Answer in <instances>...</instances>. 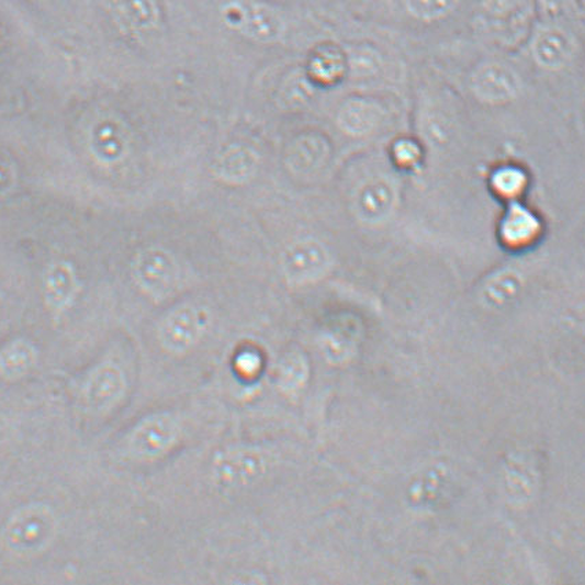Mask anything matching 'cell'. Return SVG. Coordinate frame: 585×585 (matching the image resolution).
<instances>
[{
  "label": "cell",
  "instance_id": "6da1fadb",
  "mask_svg": "<svg viewBox=\"0 0 585 585\" xmlns=\"http://www.w3.org/2000/svg\"><path fill=\"white\" fill-rule=\"evenodd\" d=\"M58 521L50 506L32 502L12 513L0 530V544L19 560H32L50 549Z\"/></svg>",
  "mask_w": 585,
  "mask_h": 585
},
{
  "label": "cell",
  "instance_id": "7a4b0ae2",
  "mask_svg": "<svg viewBox=\"0 0 585 585\" xmlns=\"http://www.w3.org/2000/svg\"><path fill=\"white\" fill-rule=\"evenodd\" d=\"M221 18L227 29L248 40L259 43H274L283 37L284 20L273 9L247 0H232L221 9Z\"/></svg>",
  "mask_w": 585,
  "mask_h": 585
},
{
  "label": "cell",
  "instance_id": "3957f363",
  "mask_svg": "<svg viewBox=\"0 0 585 585\" xmlns=\"http://www.w3.org/2000/svg\"><path fill=\"white\" fill-rule=\"evenodd\" d=\"M180 429L177 420L169 414H156L145 417L130 432L128 452L143 462L159 459L170 451L177 442Z\"/></svg>",
  "mask_w": 585,
  "mask_h": 585
},
{
  "label": "cell",
  "instance_id": "277c9868",
  "mask_svg": "<svg viewBox=\"0 0 585 585\" xmlns=\"http://www.w3.org/2000/svg\"><path fill=\"white\" fill-rule=\"evenodd\" d=\"M132 274L135 284L146 295L161 297L176 284L177 263L165 248H145L135 256Z\"/></svg>",
  "mask_w": 585,
  "mask_h": 585
},
{
  "label": "cell",
  "instance_id": "5b68a950",
  "mask_svg": "<svg viewBox=\"0 0 585 585\" xmlns=\"http://www.w3.org/2000/svg\"><path fill=\"white\" fill-rule=\"evenodd\" d=\"M207 324L209 314L204 308L191 305L177 308L160 324V345L170 353H185L202 338Z\"/></svg>",
  "mask_w": 585,
  "mask_h": 585
},
{
  "label": "cell",
  "instance_id": "8992f818",
  "mask_svg": "<svg viewBox=\"0 0 585 585\" xmlns=\"http://www.w3.org/2000/svg\"><path fill=\"white\" fill-rule=\"evenodd\" d=\"M127 392V378L115 362H104L90 372L81 387V397L95 414L110 412Z\"/></svg>",
  "mask_w": 585,
  "mask_h": 585
},
{
  "label": "cell",
  "instance_id": "52a82bcc",
  "mask_svg": "<svg viewBox=\"0 0 585 585\" xmlns=\"http://www.w3.org/2000/svg\"><path fill=\"white\" fill-rule=\"evenodd\" d=\"M80 281L72 263L58 259L47 265L42 275L43 302L53 317L63 316L74 306Z\"/></svg>",
  "mask_w": 585,
  "mask_h": 585
},
{
  "label": "cell",
  "instance_id": "ba28073f",
  "mask_svg": "<svg viewBox=\"0 0 585 585\" xmlns=\"http://www.w3.org/2000/svg\"><path fill=\"white\" fill-rule=\"evenodd\" d=\"M265 463L261 454L252 449H235L220 454L214 463V475L225 487H246L262 475Z\"/></svg>",
  "mask_w": 585,
  "mask_h": 585
},
{
  "label": "cell",
  "instance_id": "9c48e42d",
  "mask_svg": "<svg viewBox=\"0 0 585 585\" xmlns=\"http://www.w3.org/2000/svg\"><path fill=\"white\" fill-rule=\"evenodd\" d=\"M473 90L481 101L490 104L516 99L519 91V78L511 68L498 63L482 65L473 76Z\"/></svg>",
  "mask_w": 585,
  "mask_h": 585
},
{
  "label": "cell",
  "instance_id": "30bf717a",
  "mask_svg": "<svg viewBox=\"0 0 585 585\" xmlns=\"http://www.w3.org/2000/svg\"><path fill=\"white\" fill-rule=\"evenodd\" d=\"M108 12L113 23L128 35H146L160 23L156 0H108Z\"/></svg>",
  "mask_w": 585,
  "mask_h": 585
},
{
  "label": "cell",
  "instance_id": "8fae6325",
  "mask_svg": "<svg viewBox=\"0 0 585 585\" xmlns=\"http://www.w3.org/2000/svg\"><path fill=\"white\" fill-rule=\"evenodd\" d=\"M329 262L327 249L316 240H302L286 249L283 268L292 281L314 280L325 272Z\"/></svg>",
  "mask_w": 585,
  "mask_h": 585
},
{
  "label": "cell",
  "instance_id": "7c38bea8",
  "mask_svg": "<svg viewBox=\"0 0 585 585\" xmlns=\"http://www.w3.org/2000/svg\"><path fill=\"white\" fill-rule=\"evenodd\" d=\"M40 362V349L26 338H14L0 348V379L19 382L30 375Z\"/></svg>",
  "mask_w": 585,
  "mask_h": 585
},
{
  "label": "cell",
  "instance_id": "4fadbf2b",
  "mask_svg": "<svg viewBox=\"0 0 585 585\" xmlns=\"http://www.w3.org/2000/svg\"><path fill=\"white\" fill-rule=\"evenodd\" d=\"M394 189L387 181L373 180L367 182L357 194V214L370 224L383 221L394 207Z\"/></svg>",
  "mask_w": 585,
  "mask_h": 585
},
{
  "label": "cell",
  "instance_id": "5bb4252c",
  "mask_svg": "<svg viewBox=\"0 0 585 585\" xmlns=\"http://www.w3.org/2000/svg\"><path fill=\"white\" fill-rule=\"evenodd\" d=\"M127 134L116 122H101L91 133L90 148L97 160L115 165L127 151Z\"/></svg>",
  "mask_w": 585,
  "mask_h": 585
},
{
  "label": "cell",
  "instance_id": "9a60e30c",
  "mask_svg": "<svg viewBox=\"0 0 585 585\" xmlns=\"http://www.w3.org/2000/svg\"><path fill=\"white\" fill-rule=\"evenodd\" d=\"M573 43L571 37L560 30H547L536 37L533 56L536 61L545 69H560L572 57Z\"/></svg>",
  "mask_w": 585,
  "mask_h": 585
},
{
  "label": "cell",
  "instance_id": "2e32d148",
  "mask_svg": "<svg viewBox=\"0 0 585 585\" xmlns=\"http://www.w3.org/2000/svg\"><path fill=\"white\" fill-rule=\"evenodd\" d=\"M382 121V110L375 102L351 100L339 111L338 124L345 133L361 137L376 128Z\"/></svg>",
  "mask_w": 585,
  "mask_h": 585
},
{
  "label": "cell",
  "instance_id": "e0dca14e",
  "mask_svg": "<svg viewBox=\"0 0 585 585\" xmlns=\"http://www.w3.org/2000/svg\"><path fill=\"white\" fill-rule=\"evenodd\" d=\"M258 167V156L246 146H230L218 157L215 165L216 175L230 183L249 180Z\"/></svg>",
  "mask_w": 585,
  "mask_h": 585
},
{
  "label": "cell",
  "instance_id": "ac0fdd59",
  "mask_svg": "<svg viewBox=\"0 0 585 585\" xmlns=\"http://www.w3.org/2000/svg\"><path fill=\"white\" fill-rule=\"evenodd\" d=\"M540 222L529 210L513 205L502 222V237L510 246H524L539 235Z\"/></svg>",
  "mask_w": 585,
  "mask_h": 585
},
{
  "label": "cell",
  "instance_id": "d6986e66",
  "mask_svg": "<svg viewBox=\"0 0 585 585\" xmlns=\"http://www.w3.org/2000/svg\"><path fill=\"white\" fill-rule=\"evenodd\" d=\"M327 155V145L318 137H303L297 139L290 150V165L292 169L305 172L316 169Z\"/></svg>",
  "mask_w": 585,
  "mask_h": 585
},
{
  "label": "cell",
  "instance_id": "ffe728a7",
  "mask_svg": "<svg viewBox=\"0 0 585 585\" xmlns=\"http://www.w3.org/2000/svg\"><path fill=\"white\" fill-rule=\"evenodd\" d=\"M312 74L322 81H334L344 72L342 56L333 48H324L312 58Z\"/></svg>",
  "mask_w": 585,
  "mask_h": 585
},
{
  "label": "cell",
  "instance_id": "44dd1931",
  "mask_svg": "<svg viewBox=\"0 0 585 585\" xmlns=\"http://www.w3.org/2000/svg\"><path fill=\"white\" fill-rule=\"evenodd\" d=\"M457 0H406L410 15L420 21H437L452 12Z\"/></svg>",
  "mask_w": 585,
  "mask_h": 585
},
{
  "label": "cell",
  "instance_id": "7402d4cb",
  "mask_svg": "<svg viewBox=\"0 0 585 585\" xmlns=\"http://www.w3.org/2000/svg\"><path fill=\"white\" fill-rule=\"evenodd\" d=\"M492 185L500 196L516 198L527 185V177L516 167H503L493 175Z\"/></svg>",
  "mask_w": 585,
  "mask_h": 585
},
{
  "label": "cell",
  "instance_id": "603a6c76",
  "mask_svg": "<svg viewBox=\"0 0 585 585\" xmlns=\"http://www.w3.org/2000/svg\"><path fill=\"white\" fill-rule=\"evenodd\" d=\"M18 183V170L7 151L0 150V199L8 198Z\"/></svg>",
  "mask_w": 585,
  "mask_h": 585
},
{
  "label": "cell",
  "instance_id": "cb8c5ba5",
  "mask_svg": "<svg viewBox=\"0 0 585 585\" xmlns=\"http://www.w3.org/2000/svg\"><path fill=\"white\" fill-rule=\"evenodd\" d=\"M351 65L361 74H370L378 67V57L372 50H359L351 57Z\"/></svg>",
  "mask_w": 585,
  "mask_h": 585
},
{
  "label": "cell",
  "instance_id": "d4e9b609",
  "mask_svg": "<svg viewBox=\"0 0 585 585\" xmlns=\"http://www.w3.org/2000/svg\"><path fill=\"white\" fill-rule=\"evenodd\" d=\"M395 157H397L400 162L410 165V162H415L417 157H419V148L414 143H410V140H401V143L395 145Z\"/></svg>",
  "mask_w": 585,
  "mask_h": 585
},
{
  "label": "cell",
  "instance_id": "484cf974",
  "mask_svg": "<svg viewBox=\"0 0 585 585\" xmlns=\"http://www.w3.org/2000/svg\"><path fill=\"white\" fill-rule=\"evenodd\" d=\"M261 367L258 357L252 353H244L240 356V359L237 361L238 371L243 373L244 376H252Z\"/></svg>",
  "mask_w": 585,
  "mask_h": 585
},
{
  "label": "cell",
  "instance_id": "4316f807",
  "mask_svg": "<svg viewBox=\"0 0 585 585\" xmlns=\"http://www.w3.org/2000/svg\"><path fill=\"white\" fill-rule=\"evenodd\" d=\"M518 4V0H485V8L493 14L511 12Z\"/></svg>",
  "mask_w": 585,
  "mask_h": 585
}]
</instances>
